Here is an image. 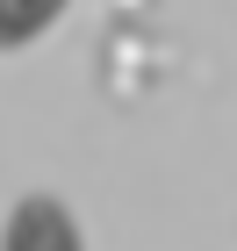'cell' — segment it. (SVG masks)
I'll return each mask as SVG.
<instances>
[{
	"mask_svg": "<svg viewBox=\"0 0 237 251\" xmlns=\"http://www.w3.org/2000/svg\"><path fill=\"white\" fill-rule=\"evenodd\" d=\"M0 251H86V244H79V223L58 194H22L0 223Z\"/></svg>",
	"mask_w": 237,
	"mask_h": 251,
	"instance_id": "6da1fadb",
	"label": "cell"
},
{
	"mask_svg": "<svg viewBox=\"0 0 237 251\" xmlns=\"http://www.w3.org/2000/svg\"><path fill=\"white\" fill-rule=\"evenodd\" d=\"M58 15H65V0H0V50H22V43H36Z\"/></svg>",
	"mask_w": 237,
	"mask_h": 251,
	"instance_id": "7a4b0ae2",
	"label": "cell"
}]
</instances>
